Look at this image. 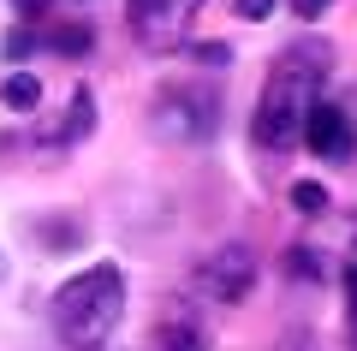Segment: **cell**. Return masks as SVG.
I'll return each instance as SVG.
<instances>
[{
    "label": "cell",
    "instance_id": "cell-1",
    "mask_svg": "<svg viewBox=\"0 0 357 351\" xmlns=\"http://www.w3.org/2000/svg\"><path fill=\"white\" fill-rule=\"evenodd\" d=\"M328 42H292V48L274 60L262 84V101H256V119H250V137L256 149H292L304 137V119L310 107L321 101V84H328Z\"/></svg>",
    "mask_w": 357,
    "mask_h": 351
},
{
    "label": "cell",
    "instance_id": "cell-2",
    "mask_svg": "<svg viewBox=\"0 0 357 351\" xmlns=\"http://www.w3.org/2000/svg\"><path fill=\"white\" fill-rule=\"evenodd\" d=\"M126 322V274L114 262H96L84 274H72L54 292V334L72 351H96L114 339V327Z\"/></svg>",
    "mask_w": 357,
    "mask_h": 351
},
{
    "label": "cell",
    "instance_id": "cell-3",
    "mask_svg": "<svg viewBox=\"0 0 357 351\" xmlns=\"http://www.w3.org/2000/svg\"><path fill=\"white\" fill-rule=\"evenodd\" d=\"M220 126V96L208 84H167L149 107V131L161 143H208Z\"/></svg>",
    "mask_w": 357,
    "mask_h": 351
},
{
    "label": "cell",
    "instance_id": "cell-4",
    "mask_svg": "<svg viewBox=\"0 0 357 351\" xmlns=\"http://www.w3.org/2000/svg\"><path fill=\"white\" fill-rule=\"evenodd\" d=\"M197 286L208 292L215 304H244L256 286V256L244 244H227V251H208L203 268H197Z\"/></svg>",
    "mask_w": 357,
    "mask_h": 351
},
{
    "label": "cell",
    "instance_id": "cell-5",
    "mask_svg": "<svg viewBox=\"0 0 357 351\" xmlns=\"http://www.w3.org/2000/svg\"><path fill=\"white\" fill-rule=\"evenodd\" d=\"M197 6H203V0H131L126 24H131V36L149 42V48H173V42L185 36V24H191Z\"/></svg>",
    "mask_w": 357,
    "mask_h": 351
},
{
    "label": "cell",
    "instance_id": "cell-6",
    "mask_svg": "<svg viewBox=\"0 0 357 351\" xmlns=\"http://www.w3.org/2000/svg\"><path fill=\"white\" fill-rule=\"evenodd\" d=\"M304 143H310V155H316V161H351V149H357L351 113L333 107V101H316V107H310V119H304Z\"/></svg>",
    "mask_w": 357,
    "mask_h": 351
},
{
    "label": "cell",
    "instance_id": "cell-7",
    "mask_svg": "<svg viewBox=\"0 0 357 351\" xmlns=\"http://www.w3.org/2000/svg\"><path fill=\"white\" fill-rule=\"evenodd\" d=\"M89 126H96V96L77 84V89H72V101H66V113H60V126H36V137H42V143H54V149H66V143L89 137Z\"/></svg>",
    "mask_w": 357,
    "mask_h": 351
},
{
    "label": "cell",
    "instance_id": "cell-8",
    "mask_svg": "<svg viewBox=\"0 0 357 351\" xmlns=\"http://www.w3.org/2000/svg\"><path fill=\"white\" fill-rule=\"evenodd\" d=\"M36 48H54V54H66V60H77V54H89V48H96V30H89V24L36 30Z\"/></svg>",
    "mask_w": 357,
    "mask_h": 351
},
{
    "label": "cell",
    "instance_id": "cell-9",
    "mask_svg": "<svg viewBox=\"0 0 357 351\" xmlns=\"http://www.w3.org/2000/svg\"><path fill=\"white\" fill-rule=\"evenodd\" d=\"M155 351H208V334L197 322H178V315H167L161 327H155Z\"/></svg>",
    "mask_w": 357,
    "mask_h": 351
},
{
    "label": "cell",
    "instance_id": "cell-10",
    "mask_svg": "<svg viewBox=\"0 0 357 351\" xmlns=\"http://www.w3.org/2000/svg\"><path fill=\"white\" fill-rule=\"evenodd\" d=\"M0 101H6V107H18V113H30V107L42 101V84H36L30 72H13L6 84H0Z\"/></svg>",
    "mask_w": 357,
    "mask_h": 351
},
{
    "label": "cell",
    "instance_id": "cell-11",
    "mask_svg": "<svg viewBox=\"0 0 357 351\" xmlns=\"http://www.w3.org/2000/svg\"><path fill=\"white\" fill-rule=\"evenodd\" d=\"M292 209H298V214H328V185L298 179V185H292Z\"/></svg>",
    "mask_w": 357,
    "mask_h": 351
},
{
    "label": "cell",
    "instance_id": "cell-12",
    "mask_svg": "<svg viewBox=\"0 0 357 351\" xmlns=\"http://www.w3.org/2000/svg\"><path fill=\"white\" fill-rule=\"evenodd\" d=\"M30 48H36V30H30V24H24V30H13V36H6V54H13V60H24Z\"/></svg>",
    "mask_w": 357,
    "mask_h": 351
},
{
    "label": "cell",
    "instance_id": "cell-13",
    "mask_svg": "<svg viewBox=\"0 0 357 351\" xmlns=\"http://www.w3.org/2000/svg\"><path fill=\"white\" fill-rule=\"evenodd\" d=\"M345 315H351V334H357V262H345Z\"/></svg>",
    "mask_w": 357,
    "mask_h": 351
},
{
    "label": "cell",
    "instance_id": "cell-14",
    "mask_svg": "<svg viewBox=\"0 0 357 351\" xmlns=\"http://www.w3.org/2000/svg\"><path fill=\"white\" fill-rule=\"evenodd\" d=\"M232 13L256 24V18H268V13H274V0H232Z\"/></svg>",
    "mask_w": 357,
    "mask_h": 351
},
{
    "label": "cell",
    "instance_id": "cell-15",
    "mask_svg": "<svg viewBox=\"0 0 357 351\" xmlns=\"http://www.w3.org/2000/svg\"><path fill=\"white\" fill-rule=\"evenodd\" d=\"M292 268H298V274H304V280H316V274H321L316 251H292Z\"/></svg>",
    "mask_w": 357,
    "mask_h": 351
},
{
    "label": "cell",
    "instance_id": "cell-16",
    "mask_svg": "<svg viewBox=\"0 0 357 351\" xmlns=\"http://www.w3.org/2000/svg\"><path fill=\"white\" fill-rule=\"evenodd\" d=\"M48 6H54V0H13L18 18H48Z\"/></svg>",
    "mask_w": 357,
    "mask_h": 351
},
{
    "label": "cell",
    "instance_id": "cell-17",
    "mask_svg": "<svg viewBox=\"0 0 357 351\" xmlns=\"http://www.w3.org/2000/svg\"><path fill=\"white\" fill-rule=\"evenodd\" d=\"M328 6H333V0H292V13H298V18H321Z\"/></svg>",
    "mask_w": 357,
    "mask_h": 351
},
{
    "label": "cell",
    "instance_id": "cell-18",
    "mask_svg": "<svg viewBox=\"0 0 357 351\" xmlns=\"http://www.w3.org/2000/svg\"><path fill=\"white\" fill-rule=\"evenodd\" d=\"M0 280H6V256H0Z\"/></svg>",
    "mask_w": 357,
    "mask_h": 351
}]
</instances>
